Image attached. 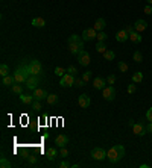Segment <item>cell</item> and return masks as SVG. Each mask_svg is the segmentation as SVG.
Instances as JSON below:
<instances>
[{"instance_id":"1","label":"cell","mask_w":152,"mask_h":168,"mask_svg":"<svg viewBox=\"0 0 152 168\" xmlns=\"http://www.w3.org/2000/svg\"><path fill=\"white\" fill-rule=\"evenodd\" d=\"M31 76H32V73H31V67H29V64L23 62L21 65L17 67V70H15V73H14L15 83H26V80H27Z\"/></svg>"},{"instance_id":"2","label":"cell","mask_w":152,"mask_h":168,"mask_svg":"<svg viewBox=\"0 0 152 168\" xmlns=\"http://www.w3.org/2000/svg\"><path fill=\"white\" fill-rule=\"evenodd\" d=\"M123 156H125V147L120 146V144L113 146L110 150H107V159H108L111 164H117Z\"/></svg>"},{"instance_id":"3","label":"cell","mask_w":152,"mask_h":168,"mask_svg":"<svg viewBox=\"0 0 152 168\" xmlns=\"http://www.w3.org/2000/svg\"><path fill=\"white\" fill-rule=\"evenodd\" d=\"M75 80H76L75 76L65 73V74L59 79V85H61L62 88H69V86H73V85H75Z\"/></svg>"},{"instance_id":"4","label":"cell","mask_w":152,"mask_h":168,"mask_svg":"<svg viewBox=\"0 0 152 168\" xmlns=\"http://www.w3.org/2000/svg\"><path fill=\"white\" fill-rule=\"evenodd\" d=\"M91 158L96 161H102V159H107V150L102 149V147H95L91 150Z\"/></svg>"},{"instance_id":"5","label":"cell","mask_w":152,"mask_h":168,"mask_svg":"<svg viewBox=\"0 0 152 168\" xmlns=\"http://www.w3.org/2000/svg\"><path fill=\"white\" fill-rule=\"evenodd\" d=\"M38 85H40V76L32 74L27 80H26V88L31 90V91H34L35 88H38Z\"/></svg>"},{"instance_id":"6","label":"cell","mask_w":152,"mask_h":168,"mask_svg":"<svg viewBox=\"0 0 152 168\" xmlns=\"http://www.w3.org/2000/svg\"><path fill=\"white\" fill-rule=\"evenodd\" d=\"M78 62H79L82 67H87V65L90 64V55H88V52L81 50V52L78 53Z\"/></svg>"},{"instance_id":"7","label":"cell","mask_w":152,"mask_h":168,"mask_svg":"<svg viewBox=\"0 0 152 168\" xmlns=\"http://www.w3.org/2000/svg\"><path fill=\"white\" fill-rule=\"evenodd\" d=\"M97 37V30H96L95 27H88V29H85L84 32H82V39L84 41H91V39H95Z\"/></svg>"},{"instance_id":"8","label":"cell","mask_w":152,"mask_h":168,"mask_svg":"<svg viewBox=\"0 0 152 168\" xmlns=\"http://www.w3.org/2000/svg\"><path fill=\"white\" fill-rule=\"evenodd\" d=\"M102 91H103V98L107 102H113L114 97H116V88L114 86H105Z\"/></svg>"},{"instance_id":"9","label":"cell","mask_w":152,"mask_h":168,"mask_svg":"<svg viewBox=\"0 0 152 168\" xmlns=\"http://www.w3.org/2000/svg\"><path fill=\"white\" fill-rule=\"evenodd\" d=\"M29 67H31V73L35 74V76H40L41 74V71H43V67H41L40 61H37V59L31 61V62H29Z\"/></svg>"},{"instance_id":"10","label":"cell","mask_w":152,"mask_h":168,"mask_svg":"<svg viewBox=\"0 0 152 168\" xmlns=\"http://www.w3.org/2000/svg\"><path fill=\"white\" fill-rule=\"evenodd\" d=\"M69 50H70V53L78 55L81 50H84V39L79 42H69Z\"/></svg>"},{"instance_id":"11","label":"cell","mask_w":152,"mask_h":168,"mask_svg":"<svg viewBox=\"0 0 152 168\" xmlns=\"http://www.w3.org/2000/svg\"><path fill=\"white\" fill-rule=\"evenodd\" d=\"M133 133L137 135V136H143V135L146 133V126H143V123H134Z\"/></svg>"},{"instance_id":"12","label":"cell","mask_w":152,"mask_h":168,"mask_svg":"<svg viewBox=\"0 0 152 168\" xmlns=\"http://www.w3.org/2000/svg\"><path fill=\"white\" fill-rule=\"evenodd\" d=\"M78 103H79V106H81L82 109H85V108L90 106L91 100H90V97H88L87 94H81V95L78 97Z\"/></svg>"},{"instance_id":"13","label":"cell","mask_w":152,"mask_h":168,"mask_svg":"<svg viewBox=\"0 0 152 168\" xmlns=\"http://www.w3.org/2000/svg\"><path fill=\"white\" fill-rule=\"evenodd\" d=\"M47 95H49L47 91H46V90H43V88H40V86L34 90V98H35V100H40V102H41V100H46V98H47Z\"/></svg>"},{"instance_id":"14","label":"cell","mask_w":152,"mask_h":168,"mask_svg":"<svg viewBox=\"0 0 152 168\" xmlns=\"http://www.w3.org/2000/svg\"><path fill=\"white\" fill-rule=\"evenodd\" d=\"M55 144H57L58 147H65V146H69V136L64 135V133L58 135L57 138H55Z\"/></svg>"},{"instance_id":"15","label":"cell","mask_w":152,"mask_h":168,"mask_svg":"<svg viewBox=\"0 0 152 168\" xmlns=\"http://www.w3.org/2000/svg\"><path fill=\"white\" fill-rule=\"evenodd\" d=\"M93 86H95L96 90H103V88L107 86V80H105L103 77H95Z\"/></svg>"},{"instance_id":"16","label":"cell","mask_w":152,"mask_h":168,"mask_svg":"<svg viewBox=\"0 0 152 168\" xmlns=\"http://www.w3.org/2000/svg\"><path fill=\"white\" fill-rule=\"evenodd\" d=\"M134 27H135V32H143V30H146V27H148V23L145 21V20H137L135 21V24H134Z\"/></svg>"},{"instance_id":"17","label":"cell","mask_w":152,"mask_h":168,"mask_svg":"<svg viewBox=\"0 0 152 168\" xmlns=\"http://www.w3.org/2000/svg\"><path fill=\"white\" fill-rule=\"evenodd\" d=\"M46 158L49 159V161H55L58 158V150L55 147H49V149L46 150Z\"/></svg>"},{"instance_id":"18","label":"cell","mask_w":152,"mask_h":168,"mask_svg":"<svg viewBox=\"0 0 152 168\" xmlns=\"http://www.w3.org/2000/svg\"><path fill=\"white\" fill-rule=\"evenodd\" d=\"M116 39H117L119 42H125L126 39H129V35L126 34L125 29H122V30H119V32L116 34Z\"/></svg>"},{"instance_id":"19","label":"cell","mask_w":152,"mask_h":168,"mask_svg":"<svg viewBox=\"0 0 152 168\" xmlns=\"http://www.w3.org/2000/svg\"><path fill=\"white\" fill-rule=\"evenodd\" d=\"M34 100H35L34 95H29V94H20V102H21L23 105H32Z\"/></svg>"},{"instance_id":"20","label":"cell","mask_w":152,"mask_h":168,"mask_svg":"<svg viewBox=\"0 0 152 168\" xmlns=\"http://www.w3.org/2000/svg\"><path fill=\"white\" fill-rule=\"evenodd\" d=\"M15 83V79H14V74L12 76H5V77H2V85H5V86H12Z\"/></svg>"},{"instance_id":"21","label":"cell","mask_w":152,"mask_h":168,"mask_svg":"<svg viewBox=\"0 0 152 168\" xmlns=\"http://www.w3.org/2000/svg\"><path fill=\"white\" fill-rule=\"evenodd\" d=\"M32 26L34 27H44L46 26V20L43 17H34L32 18Z\"/></svg>"},{"instance_id":"22","label":"cell","mask_w":152,"mask_h":168,"mask_svg":"<svg viewBox=\"0 0 152 168\" xmlns=\"http://www.w3.org/2000/svg\"><path fill=\"white\" fill-rule=\"evenodd\" d=\"M105 26H107V21L103 18H99L97 21L95 23V29L97 30V32H100V30H103L105 29Z\"/></svg>"},{"instance_id":"23","label":"cell","mask_w":152,"mask_h":168,"mask_svg":"<svg viewBox=\"0 0 152 168\" xmlns=\"http://www.w3.org/2000/svg\"><path fill=\"white\" fill-rule=\"evenodd\" d=\"M129 39H131L133 42H135V44H140L143 38H141V35H140V32H134V34L129 35Z\"/></svg>"},{"instance_id":"24","label":"cell","mask_w":152,"mask_h":168,"mask_svg":"<svg viewBox=\"0 0 152 168\" xmlns=\"http://www.w3.org/2000/svg\"><path fill=\"white\" fill-rule=\"evenodd\" d=\"M46 102H47V105H50V106L57 105L58 103V95H55V94H49L47 98H46Z\"/></svg>"},{"instance_id":"25","label":"cell","mask_w":152,"mask_h":168,"mask_svg":"<svg viewBox=\"0 0 152 168\" xmlns=\"http://www.w3.org/2000/svg\"><path fill=\"white\" fill-rule=\"evenodd\" d=\"M96 50L99 52V53H105L107 52V46H105V41H99L97 44H96Z\"/></svg>"},{"instance_id":"26","label":"cell","mask_w":152,"mask_h":168,"mask_svg":"<svg viewBox=\"0 0 152 168\" xmlns=\"http://www.w3.org/2000/svg\"><path fill=\"white\" fill-rule=\"evenodd\" d=\"M11 91L14 94H23V86H21V83H15V85H12L11 86Z\"/></svg>"},{"instance_id":"27","label":"cell","mask_w":152,"mask_h":168,"mask_svg":"<svg viewBox=\"0 0 152 168\" xmlns=\"http://www.w3.org/2000/svg\"><path fill=\"white\" fill-rule=\"evenodd\" d=\"M143 80V73L141 71H137V73H134L133 74V82L134 83H140Z\"/></svg>"},{"instance_id":"28","label":"cell","mask_w":152,"mask_h":168,"mask_svg":"<svg viewBox=\"0 0 152 168\" xmlns=\"http://www.w3.org/2000/svg\"><path fill=\"white\" fill-rule=\"evenodd\" d=\"M8 74H9V67L6 64H2L0 65V76L5 77V76H8Z\"/></svg>"},{"instance_id":"29","label":"cell","mask_w":152,"mask_h":168,"mask_svg":"<svg viewBox=\"0 0 152 168\" xmlns=\"http://www.w3.org/2000/svg\"><path fill=\"white\" fill-rule=\"evenodd\" d=\"M0 168H11V162L6 158H0Z\"/></svg>"},{"instance_id":"30","label":"cell","mask_w":152,"mask_h":168,"mask_svg":"<svg viewBox=\"0 0 152 168\" xmlns=\"http://www.w3.org/2000/svg\"><path fill=\"white\" fill-rule=\"evenodd\" d=\"M103 58H105L107 61H113L114 58H116V53H114L113 50H107V52L103 53Z\"/></svg>"},{"instance_id":"31","label":"cell","mask_w":152,"mask_h":168,"mask_svg":"<svg viewBox=\"0 0 152 168\" xmlns=\"http://www.w3.org/2000/svg\"><path fill=\"white\" fill-rule=\"evenodd\" d=\"M119 70L122 71V73H125V71H128V64L126 62H123V61H119Z\"/></svg>"},{"instance_id":"32","label":"cell","mask_w":152,"mask_h":168,"mask_svg":"<svg viewBox=\"0 0 152 168\" xmlns=\"http://www.w3.org/2000/svg\"><path fill=\"white\" fill-rule=\"evenodd\" d=\"M65 73H67V70H64L62 67H57V68H55V74H57L58 77H62Z\"/></svg>"},{"instance_id":"33","label":"cell","mask_w":152,"mask_h":168,"mask_svg":"<svg viewBox=\"0 0 152 168\" xmlns=\"http://www.w3.org/2000/svg\"><path fill=\"white\" fill-rule=\"evenodd\" d=\"M31 106H32L34 111H40V109H41V102H40V100H34Z\"/></svg>"},{"instance_id":"34","label":"cell","mask_w":152,"mask_h":168,"mask_svg":"<svg viewBox=\"0 0 152 168\" xmlns=\"http://www.w3.org/2000/svg\"><path fill=\"white\" fill-rule=\"evenodd\" d=\"M134 61H135V62H138V64H140V62L143 61V55H141V53H140L138 50H137V52L134 53Z\"/></svg>"},{"instance_id":"35","label":"cell","mask_w":152,"mask_h":168,"mask_svg":"<svg viewBox=\"0 0 152 168\" xmlns=\"http://www.w3.org/2000/svg\"><path fill=\"white\" fill-rule=\"evenodd\" d=\"M79 41H82V38L79 35H76V34H73L72 37L69 38V42H79Z\"/></svg>"},{"instance_id":"36","label":"cell","mask_w":152,"mask_h":168,"mask_svg":"<svg viewBox=\"0 0 152 168\" xmlns=\"http://www.w3.org/2000/svg\"><path fill=\"white\" fill-rule=\"evenodd\" d=\"M67 73H69V74H72V76H75V77H76V74H78V70H76L75 65H70V67L67 68Z\"/></svg>"},{"instance_id":"37","label":"cell","mask_w":152,"mask_h":168,"mask_svg":"<svg viewBox=\"0 0 152 168\" xmlns=\"http://www.w3.org/2000/svg\"><path fill=\"white\" fill-rule=\"evenodd\" d=\"M82 79H84V82H85V83H88V82H90V79H91V71H85V73L82 74Z\"/></svg>"},{"instance_id":"38","label":"cell","mask_w":152,"mask_h":168,"mask_svg":"<svg viewBox=\"0 0 152 168\" xmlns=\"http://www.w3.org/2000/svg\"><path fill=\"white\" fill-rule=\"evenodd\" d=\"M97 41H105L107 39V34L103 32V30H100V32H97Z\"/></svg>"},{"instance_id":"39","label":"cell","mask_w":152,"mask_h":168,"mask_svg":"<svg viewBox=\"0 0 152 168\" xmlns=\"http://www.w3.org/2000/svg\"><path fill=\"white\" fill-rule=\"evenodd\" d=\"M85 85V82H84V79L81 77V79H76L75 80V86H78V88H82Z\"/></svg>"},{"instance_id":"40","label":"cell","mask_w":152,"mask_h":168,"mask_svg":"<svg viewBox=\"0 0 152 168\" xmlns=\"http://www.w3.org/2000/svg\"><path fill=\"white\" fill-rule=\"evenodd\" d=\"M59 156H61V158H67V156H69V150L65 149V147H61V150H59Z\"/></svg>"},{"instance_id":"41","label":"cell","mask_w":152,"mask_h":168,"mask_svg":"<svg viewBox=\"0 0 152 168\" xmlns=\"http://www.w3.org/2000/svg\"><path fill=\"white\" fill-rule=\"evenodd\" d=\"M125 30H126V34H128V35H131V34H134V32H135V27L129 24V26H126V27H125Z\"/></svg>"},{"instance_id":"42","label":"cell","mask_w":152,"mask_h":168,"mask_svg":"<svg viewBox=\"0 0 152 168\" xmlns=\"http://www.w3.org/2000/svg\"><path fill=\"white\" fill-rule=\"evenodd\" d=\"M145 14L146 15H152V5H146L145 6Z\"/></svg>"},{"instance_id":"43","label":"cell","mask_w":152,"mask_h":168,"mask_svg":"<svg viewBox=\"0 0 152 168\" xmlns=\"http://www.w3.org/2000/svg\"><path fill=\"white\" fill-rule=\"evenodd\" d=\"M107 82H108L110 85H113L114 82H116V76H114V74H110L108 77H107Z\"/></svg>"},{"instance_id":"44","label":"cell","mask_w":152,"mask_h":168,"mask_svg":"<svg viewBox=\"0 0 152 168\" xmlns=\"http://www.w3.org/2000/svg\"><path fill=\"white\" fill-rule=\"evenodd\" d=\"M59 168H72V165H70L67 161H62V162L59 164Z\"/></svg>"},{"instance_id":"45","label":"cell","mask_w":152,"mask_h":168,"mask_svg":"<svg viewBox=\"0 0 152 168\" xmlns=\"http://www.w3.org/2000/svg\"><path fill=\"white\" fill-rule=\"evenodd\" d=\"M135 90H137V88H135V85H128V88H126V91H128L129 94H134V93H135Z\"/></svg>"},{"instance_id":"46","label":"cell","mask_w":152,"mask_h":168,"mask_svg":"<svg viewBox=\"0 0 152 168\" xmlns=\"http://www.w3.org/2000/svg\"><path fill=\"white\" fill-rule=\"evenodd\" d=\"M146 120H148L149 123L152 121V108L151 109H148V112H146Z\"/></svg>"},{"instance_id":"47","label":"cell","mask_w":152,"mask_h":168,"mask_svg":"<svg viewBox=\"0 0 152 168\" xmlns=\"http://www.w3.org/2000/svg\"><path fill=\"white\" fill-rule=\"evenodd\" d=\"M37 162V156H29V164H35Z\"/></svg>"},{"instance_id":"48","label":"cell","mask_w":152,"mask_h":168,"mask_svg":"<svg viewBox=\"0 0 152 168\" xmlns=\"http://www.w3.org/2000/svg\"><path fill=\"white\" fill-rule=\"evenodd\" d=\"M146 132H149V133H152V121L149 123V124H148V126H146Z\"/></svg>"},{"instance_id":"49","label":"cell","mask_w":152,"mask_h":168,"mask_svg":"<svg viewBox=\"0 0 152 168\" xmlns=\"http://www.w3.org/2000/svg\"><path fill=\"white\" fill-rule=\"evenodd\" d=\"M140 168H149V165H148V164H141V165H140Z\"/></svg>"},{"instance_id":"50","label":"cell","mask_w":152,"mask_h":168,"mask_svg":"<svg viewBox=\"0 0 152 168\" xmlns=\"http://www.w3.org/2000/svg\"><path fill=\"white\" fill-rule=\"evenodd\" d=\"M148 2V5H152V0H146Z\"/></svg>"}]
</instances>
